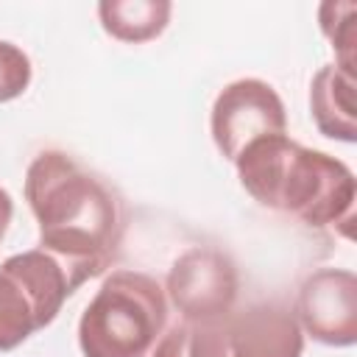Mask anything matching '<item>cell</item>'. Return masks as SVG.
<instances>
[{"instance_id": "5b68a950", "label": "cell", "mask_w": 357, "mask_h": 357, "mask_svg": "<svg viewBox=\"0 0 357 357\" xmlns=\"http://www.w3.org/2000/svg\"><path fill=\"white\" fill-rule=\"evenodd\" d=\"M75 293L67 271L42 248L8 257L0 265V351L25 343L61 312Z\"/></svg>"}, {"instance_id": "8992f818", "label": "cell", "mask_w": 357, "mask_h": 357, "mask_svg": "<svg viewBox=\"0 0 357 357\" xmlns=\"http://www.w3.org/2000/svg\"><path fill=\"white\" fill-rule=\"evenodd\" d=\"M287 112L279 92L259 78H237L226 84L209 112V131L218 153L229 162L259 137L284 134Z\"/></svg>"}, {"instance_id": "52a82bcc", "label": "cell", "mask_w": 357, "mask_h": 357, "mask_svg": "<svg viewBox=\"0 0 357 357\" xmlns=\"http://www.w3.org/2000/svg\"><path fill=\"white\" fill-rule=\"evenodd\" d=\"M240 293V276L229 254L192 245L167 271L165 296L181 312V318H209L234 307Z\"/></svg>"}, {"instance_id": "9c48e42d", "label": "cell", "mask_w": 357, "mask_h": 357, "mask_svg": "<svg viewBox=\"0 0 357 357\" xmlns=\"http://www.w3.org/2000/svg\"><path fill=\"white\" fill-rule=\"evenodd\" d=\"M310 112L315 128L340 142L357 139V103H354V75L343 73L337 64H324L310 81Z\"/></svg>"}, {"instance_id": "8fae6325", "label": "cell", "mask_w": 357, "mask_h": 357, "mask_svg": "<svg viewBox=\"0 0 357 357\" xmlns=\"http://www.w3.org/2000/svg\"><path fill=\"white\" fill-rule=\"evenodd\" d=\"M318 25L321 33L329 39L335 50V64L354 75V45H357V3L351 0H326L318 8Z\"/></svg>"}, {"instance_id": "30bf717a", "label": "cell", "mask_w": 357, "mask_h": 357, "mask_svg": "<svg viewBox=\"0 0 357 357\" xmlns=\"http://www.w3.org/2000/svg\"><path fill=\"white\" fill-rule=\"evenodd\" d=\"M173 6L167 0H103L98 3V17L103 31L128 45H142L156 39L170 22Z\"/></svg>"}, {"instance_id": "ba28073f", "label": "cell", "mask_w": 357, "mask_h": 357, "mask_svg": "<svg viewBox=\"0 0 357 357\" xmlns=\"http://www.w3.org/2000/svg\"><path fill=\"white\" fill-rule=\"evenodd\" d=\"M296 321L304 335L324 346L357 343V276L349 268L312 271L296 296Z\"/></svg>"}, {"instance_id": "4fadbf2b", "label": "cell", "mask_w": 357, "mask_h": 357, "mask_svg": "<svg viewBox=\"0 0 357 357\" xmlns=\"http://www.w3.org/2000/svg\"><path fill=\"white\" fill-rule=\"evenodd\" d=\"M11 215H14V201H11V195L0 187V240H3V234H6V229H8V223H11Z\"/></svg>"}, {"instance_id": "7c38bea8", "label": "cell", "mask_w": 357, "mask_h": 357, "mask_svg": "<svg viewBox=\"0 0 357 357\" xmlns=\"http://www.w3.org/2000/svg\"><path fill=\"white\" fill-rule=\"evenodd\" d=\"M33 67L22 47L0 39V103L20 98L31 84Z\"/></svg>"}, {"instance_id": "3957f363", "label": "cell", "mask_w": 357, "mask_h": 357, "mask_svg": "<svg viewBox=\"0 0 357 357\" xmlns=\"http://www.w3.org/2000/svg\"><path fill=\"white\" fill-rule=\"evenodd\" d=\"M304 332L282 301L231 307L209 318H181L151 357H301Z\"/></svg>"}, {"instance_id": "277c9868", "label": "cell", "mask_w": 357, "mask_h": 357, "mask_svg": "<svg viewBox=\"0 0 357 357\" xmlns=\"http://www.w3.org/2000/svg\"><path fill=\"white\" fill-rule=\"evenodd\" d=\"M167 324L165 287L139 271H112L78 321L84 357H145Z\"/></svg>"}, {"instance_id": "6da1fadb", "label": "cell", "mask_w": 357, "mask_h": 357, "mask_svg": "<svg viewBox=\"0 0 357 357\" xmlns=\"http://www.w3.org/2000/svg\"><path fill=\"white\" fill-rule=\"evenodd\" d=\"M25 201L39 226V248L67 271L75 290L120 257L126 204L67 151H42L28 165Z\"/></svg>"}, {"instance_id": "7a4b0ae2", "label": "cell", "mask_w": 357, "mask_h": 357, "mask_svg": "<svg viewBox=\"0 0 357 357\" xmlns=\"http://www.w3.org/2000/svg\"><path fill=\"white\" fill-rule=\"evenodd\" d=\"M243 190L265 209L312 229L340 226L351 237L357 184L346 162L304 148L287 134L254 139L234 162Z\"/></svg>"}]
</instances>
